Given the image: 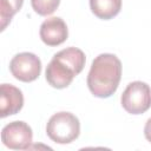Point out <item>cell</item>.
<instances>
[{
  "instance_id": "8",
  "label": "cell",
  "mask_w": 151,
  "mask_h": 151,
  "mask_svg": "<svg viewBox=\"0 0 151 151\" xmlns=\"http://www.w3.org/2000/svg\"><path fill=\"white\" fill-rule=\"evenodd\" d=\"M46 80L47 83L54 87V88H65L67 87L73 78L76 77L74 72L64 63L55 59L54 57L50 61V64L46 67Z\"/></svg>"
},
{
  "instance_id": "9",
  "label": "cell",
  "mask_w": 151,
  "mask_h": 151,
  "mask_svg": "<svg viewBox=\"0 0 151 151\" xmlns=\"http://www.w3.org/2000/svg\"><path fill=\"white\" fill-rule=\"evenodd\" d=\"M53 57L64 63L65 65H67L74 72L76 76H78L83 71L86 61L84 52L77 47H67L65 50L59 51Z\"/></svg>"
},
{
  "instance_id": "5",
  "label": "cell",
  "mask_w": 151,
  "mask_h": 151,
  "mask_svg": "<svg viewBox=\"0 0 151 151\" xmlns=\"http://www.w3.org/2000/svg\"><path fill=\"white\" fill-rule=\"evenodd\" d=\"M33 139L32 129L25 122H12L4 126L1 131V140L5 146L13 150L29 149Z\"/></svg>"
},
{
  "instance_id": "1",
  "label": "cell",
  "mask_w": 151,
  "mask_h": 151,
  "mask_svg": "<svg viewBox=\"0 0 151 151\" xmlns=\"http://www.w3.org/2000/svg\"><path fill=\"white\" fill-rule=\"evenodd\" d=\"M122 78V63L117 55L103 53L94 58L87 74V86L98 98H109L118 88Z\"/></svg>"
},
{
  "instance_id": "7",
  "label": "cell",
  "mask_w": 151,
  "mask_h": 151,
  "mask_svg": "<svg viewBox=\"0 0 151 151\" xmlns=\"http://www.w3.org/2000/svg\"><path fill=\"white\" fill-rule=\"evenodd\" d=\"M22 92L11 84H2L0 86V117L5 118L15 114L22 109Z\"/></svg>"
},
{
  "instance_id": "6",
  "label": "cell",
  "mask_w": 151,
  "mask_h": 151,
  "mask_svg": "<svg viewBox=\"0 0 151 151\" xmlns=\"http://www.w3.org/2000/svg\"><path fill=\"white\" fill-rule=\"evenodd\" d=\"M68 37V29L65 21L59 17L46 19L40 26V38L47 46H58Z\"/></svg>"
},
{
  "instance_id": "4",
  "label": "cell",
  "mask_w": 151,
  "mask_h": 151,
  "mask_svg": "<svg viewBox=\"0 0 151 151\" xmlns=\"http://www.w3.org/2000/svg\"><path fill=\"white\" fill-rule=\"evenodd\" d=\"M9 71L15 79L24 83H31L40 76L41 61L39 57L33 53H18L9 63Z\"/></svg>"
},
{
  "instance_id": "11",
  "label": "cell",
  "mask_w": 151,
  "mask_h": 151,
  "mask_svg": "<svg viewBox=\"0 0 151 151\" xmlns=\"http://www.w3.org/2000/svg\"><path fill=\"white\" fill-rule=\"evenodd\" d=\"M24 0H0V22L1 31L11 22L13 15L20 11Z\"/></svg>"
},
{
  "instance_id": "12",
  "label": "cell",
  "mask_w": 151,
  "mask_h": 151,
  "mask_svg": "<svg viewBox=\"0 0 151 151\" xmlns=\"http://www.w3.org/2000/svg\"><path fill=\"white\" fill-rule=\"evenodd\" d=\"M60 0H31L32 8L39 15H50L59 6Z\"/></svg>"
},
{
  "instance_id": "2",
  "label": "cell",
  "mask_w": 151,
  "mask_h": 151,
  "mask_svg": "<svg viewBox=\"0 0 151 151\" xmlns=\"http://www.w3.org/2000/svg\"><path fill=\"white\" fill-rule=\"evenodd\" d=\"M46 133L51 140L58 144H68L76 140L80 133L79 119L71 112L53 114L46 125Z\"/></svg>"
},
{
  "instance_id": "10",
  "label": "cell",
  "mask_w": 151,
  "mask_h": 151,
  "mask_svg": "<svg viewBox=\"0 0 151 151\" xmlns=\"http://www.w3.org/2000/svg\"><path fill=\"white\" fill-rule=\"evenodd\" d=\"M92 13L103 20L116 17L122 8V0H90Z\"/></svg>"
},
{
  "instance_id": "3",
  "label": "cell",
  "mask_w": 151,
  "mask_h": 151,
  "mask_svg": "<svg viewBox=\"0 0 151 151\" xmlns=\"http://www.w3.org/2000/svg\"><path fill=\"white\" fill-rule=\"evenodd\" d=\"M123 109L131 114L146 112L151 106V88L144 81H132L122 94Z\"/></svg>"
},
{
  "instance_id": "13",
  "label": "cell",
  "mask_w": 151,
  "mask_h": 151,
  "mask_svg": "<svg viewBox=\"0 0 151 151\" xmlns=\"http://www.w3.org/2000/svg\"><path fill=\"white\" fill-rule=\"evenodd\" d=\"M144 134H145V138L151 143V118H149L147 122H146V124H145Z\"/></svg>"
}]
</instances>
